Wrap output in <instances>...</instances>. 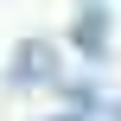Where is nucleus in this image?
Masks as SVG:
<instances>
[{
	"instance_id": "f257e3e1",
	"label": "nucleus",
	"mask_w": 121,
	"mask_h": 121,
	"mask_svg": "<svg viewBox=\"0 0 121 121\" xmlns=\"http://www.w3.org/2000/svg\"><path fill=\"white\" fill-rule=\"evenodd\" d=\"M51 77H57V51H51V45H38V38H32V45H19V57H13V83H19V89H32V83H51Z\"/></svg>"
},
{
	"instance_id": "f03ea898",
	"label": "nucleus",
	"mask_w": 121,
	"mask_h": 121,
	"mask_svg": "<svg viewBox=\"0 0 121 121\" xmlns=\"http://www.w3.org/2000/svg\"><path fill=\"white\" fill-rule=\"evenodd\" d=\"M77 51H83V57H102V51H108V13H102V0H83V19H77Z\"/></svg>"
},
{
	"instance_id": "7ed1b4c3",
	"label": "nucleus",
	"mask_w": 121,
	"mask_h": 121,
	"mask_svg": "<svg viewBox=\"0 0 121 121\" xmlns=\"http://www.w3.org/2000/svg\"><path fill=\"white\" fill-rule=\"evenodd\" d=\"M51 121H77V115H51Z\"/></svg>"
}]
</instances>
